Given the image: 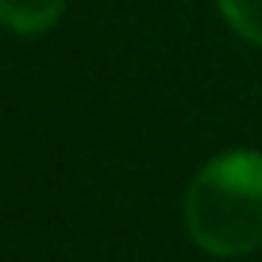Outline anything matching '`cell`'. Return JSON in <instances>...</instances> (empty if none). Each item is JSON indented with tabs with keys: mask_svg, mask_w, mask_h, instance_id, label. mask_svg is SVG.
Here are the masks:
<instances>
[{
	"mask_svg": "<svg viewBox=\"0 0 262 262\" xmlns=\"http://www.w3.org/2000/svg\"><path fill=\"white\" fill-rule=\"evenodd\" d=\"M181 220L212 258L262 251V150H224L189 178Z\"/></svg>",
	"mask_w": 262,
	"mask_h": 262,
	"instance_id": "cell-1",
	"label": "cell"
},
{
	"mask_svg": "<svg viewBox=\"0 0 262 262\" xmlns=\"http://www.w3.org/2000/svg\"><path fill=\"white\" fill-rule=\"evenodd\" d=\"M66 0H0V27L16 35H39L62 19Z\"/></svg>",
	"mask_w": 262,
	"mask_h": 262,
	"instance_id": "cell-2",
	"label": "cell"
},
{
	"mask_svg": "<svg viewBox=\"0 0 262 262\" xmlns=\"http://www.w3.org/2000/svg\"><path fill=\"white\" fill-rule=\"evenodd\" d=\"M216 4H220V16L228 19L231 31L262 47V0H216Z\"/></svg>",
	"mask_w": 262,
	"mask_h": 262,
	"instance_id": "cell-3",
	"label": "cell"
}]
</instances>
